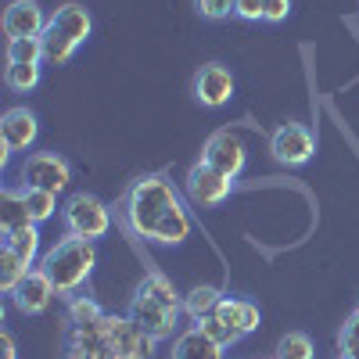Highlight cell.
<instances>
[{"mask_svg":"<svg viewBox=\"0 0 359 359\" xmlns=\"http://www.w3.org/2000/svg\"><path fill=\"white\" fill-rule=\"evenodd\" d=\"M47 18L50 15H43V8L36 4V0H11V4L4 8V33H8V40L43 36Z\"/></svg>","mask_w":359,"mask_h":359,"instance_id":"obj_13","label":"cell"},{"mask_svg":"<svg viewBox=\"0 0 359 359\" xmlns=\"http://www.w3.org/2000/svg\"><path fill=\"white\" fill-rule=\"evenodd\" d=\"M223 291L219 287H212V284H198V287H191L187 294H184V313L194 320V323H201L205 316H212L216 309H219V302H223Z\"/></svg>","mask_w":359,"mask_h":359,"instance_id":"obj_18","label":"cell"},{"mask_svg":"<svg viewBox=\"0 0 359 359\" xmlns=\"http://www.w3.org/2000/svg\"><path fill=\"white\" fill-rule=\"evenodd\" d=\"M237 187V180L223 176L219 169H212L208 162H198L191 172H187V198L198 205V208H212V205H223Z\"/></svg>","mask_w":359,"mask_h":359,"instance_id":"obj_8","label":"cell"},{"mask_svg":"<svg viewBox=\"0 0 359 359\" xmlns=\"http://www.w3.org/2000/svg\"><path fill=\"white\" fill-rule=\"evenodd\" d=\"M22 194H25V208H29V216H33V223L54 219V212H57V194L36 191V187H22Z\"/></svg>","mask_w":359,"mask_h":359,"instance_id":"obj_22","label":"cell"},{"mask_svg":"<svg viewBox=\"0 0 359 359\" xmlns=\"http://www.w3.org/2000/svg\"><path fill=\"white\" fill-rule=\"evenodd\" d=\"M33 223V216H29V208H25V194L22 187H4L0 191V233H11V230H22Z\"/></svg>","mask_w":359,"mask_h":359,"instance_id":"obj_17","label":"cell"},{"mask_svg":"<svg viewBox=\"0 0 359 359\" xmlns=\"http://www.w3.org/2000/svg\"><path fill=\"white\" fill-rule=\"evenodd\" d=\"M97 316H104V309L94 302V298H86V294H72L69 298V323H90Z\"/></svg>","mask_w":359,"mask_h":359,"instance_id":"obj_26","label":"cell"},{"mask_svg":"<svg viewBox=\"0 0 359 359\" xmlns=\"http://www.w3.org/2000/svg\"><path fill=\"white\" fill-rule=\"evenodd\" d=\"M194 97L205 104V108H223L230 104L233 97V72L219 62H208L198 69L194 76Z\"/></svg>","mask_w":359,"mask_h":359,"instance_id":"obj_12","label":"cell"},{"mask_svg":"<svg viewBox=\"0 0 359 359\" xmlns=\"http://www.w3.org/2000/svg\"><path fill=\"white\" fill-rule=\"evenodd\" d=\"M0 245L11 248L25 266H36V259H40V223H29V226H22V230L4 233V241H0Z\"/></svg>","mask_w":359,"mask_h":359,"instance_id":"obj_19","label":"cell"},{"mask_svg":"<svg viewBox=\"0 0 359 359\" xmlns=\"http://www.w3.org/2000/svg\"><path fill=\"white\" fill-rule=\"evenodd\" d=\"M43 40L29 36V40H8V65H43Z\"/></svg>","mask_w":359,"mask_h":359,"instance_id":"obj_20","label":"cell"},{"mask_svg":"<svg viewBox=\"0 0 359 359\" xmlns=\"http://www.w3.org/2000/svg\"><path fill=\"white\" fill-rule=\"evenodd\" d=\"M29 269H33V266H25L11 248H4V245H0V291H4V294H11L18 284H22V277L29 273Z\"/></svg>","mask_w":359,"mask_h":359,"instance_id":"obj_21","label":"cell"},{"mask_svg":"<svg viewBox=\"0 0 359 359\" xmlns=\"http://www.w3.org/2000/svg\"><path fill=\"white\" fill-rule=\"evenodd\" d=\"M0 348H4V352H0V359H15V338L8 331L0 334Z\"/></svg>","mask_w":359,"mask_h":359,"instance_id":"obj_32","label":"cell"},{"mask_svg":"<svg viewBox=\"0 0 359 359\" xmlns=\"http://www.w3.org/2000/svg\"><path fill=\"white\" fill-rule=\"evenodd\" d=\"M212 316H219L223 323H230L241 338H248V334L255 331V327H259V320H262L255 302H248V298H230V294L219 302V309H216Z\"/></svg>","mask_w":359,"mask_h":359,"instance_id":"obj_16","label":"cell"},{"mask_svg":"<svg viewBox=\"0 0 359 359\" xmlns=\"http://www.w3.org/2000/svg\"><path fill=\"white\" fill-rule=\"evenodd\" d=\"M54 284H50V277L43 273L40 266H33L29 273L22 277V284L8 294L11 298V306L22 313V316H40V313H47L50 309V302H54Z\"/></svg>","mask_w":359,"mask_h":359,"instance_id":"obj_11","label":"cell"},{"mask_svg":"<svg viewBox=\"0 0 359 359\" xmlns=\"http://www.w3.org/2000/svg\"><path fill=\"white\" fill-rule=\"evenodd\" d=\"M155 338H147L130 316L104 313L90 323H69V341L65 352H115L126 359H151Z\"/></svg>","mask_w":359,"mask_h":359,"instance_id":"obj_2","label":"cell"},{"mask_svg":"<svg viewBox=\"0 0 359 359\" xmlns=\"http://www.w3.org/2000/svg\"><path fill=\"white\" fill-rule=\"evenodd\" d=\"M40 137V123L36 115L29 108H8L4 118H0V144L8 147V151H29V147L36 144Z\"/></svg>","mask_w":359,"mask_h":359,"instance_id":"obj_14","label":"cell"},{"mask_svg":"<svg viewBox=\"0 0 359 359\" xmlns=\"http://www.w3.org/2000/svg\"><path fill=\"white\" fill-rule=\"evenodd\" d=\"M262 11H266V0H237L233 8V15L245 22H262Z\"/></svg>","mask_w":359,"mask_h":359,"instance_id":"obj_29","label":"cell"},{"mask_svg":"<svg viewBox=\"0 0 359 359\" xmlns=\"http://www.w3.org/2000/svg\"><path fill=\"white\" fill-rule=\"evenodd\" d=\"M201 162H208L212 169H219L223 176L237 180V176L245 172L248 151H245V144H241V137H237V133H230V130H219V133H212V137H208L205 151H201Z\"/></svg>","mask_w":359,"mask_h":359,"instance_id":"obj_10","label":"cell"},{"mask_svg":"<svg viewBox=\"0 0 359 359\" xmlns=\"http://www.w3.org/2000/svg\"><path fill=\"white\" fill-rule=\"evenodd\" d=\"M338 348H341L345 359H359V309L345 320L341 334H338Z\"/></svg>","mask_w":359,"mask_h":359,"instance_id":"obj_27","label":"cell"},{"mask_svg":"<svg viewBox=\"0 0 359 359\" xmlns=\"http://www.w3.org/2000/svg\"><path fill=\"white\" fill-rule=\"evenodd\" d=\"M273 359H277V355H273Z\"/></svg>","mask_w":359,"mask_h":359,"instance_id":"obj_33","label":"cell"},{"mask_svg":"<svg viewBox=\"0 0 359 359\" xmlns=\"http://www.w3.org/2000/svg\"><path fill=\"white\" fill-rule=\"evenodd\" d=\"M287 15H291V0H266L262 22H284Z\"/></svg>","mask_w":359,"mask_h":359,"instance_id":"obj_30","label":"cell"},{"mask_svg":"<svg viewBox=\"0 0 359 359\" xmlns=\"http://www.w3.org/2000/svg\"><path fill=\"white\" fill-rule=\"evenodd\" d=\"M194 8H198V15L208 18V22H223V18L233 15L237 0H194Z\"/></svg>","mask_w":359,"mask_h":359,"instance_id":"obj_28","label":"cell"},{"mask_svg":"<svg viewBox=\"0 0 359 359\" xmlns=\"http://www.w3.org/2000/svg\"><path fill=\"white\" fill-rule=\"evenodd\" d=\"M180 313H184V309H172V306L158 302V298L144 294L140 287H137L133 302H130V309H126V316L140 327V331H144L147 338H155V341H165V338H172V334H176V327H180Z\"/></svg>","mask_w":359,"mask_h":359,"instance_id":"obj_6","label":"cell"},{"mask_svg":"<svg viewBox=\"0 0 359 359\" xmlns=\"http://www.w3.org/2000/svg\"><path fill=\"white\" fill-rule=\"evenodd\" d=\"M69 184H72V165L57 151H33V155H25V162H22V187L62 194Z\"/></svg>","mask_w":359,"mask_h":359,"instance_id":"obj_7","label":"cell"},{"mask_svg":"<svg viewBox=\"0 0 359 359\" xmlns=\"http://www.w3.org/2000/svg\"><path fill=\"white\" fill-rule=\"evenodd\" d=\"M223 352H226V348L216 345V341L194 323V327H187V331H180V334L172 338L169 359H223Z\"/></svg>","mask_w":359,"mask_h":359,"instance_id":"obj_15","label":"cell"},{"mask_svg":"<svg viewBox=\"0 0 359 359\" xmlns=\"http://www.w3.org/2000/svg\"><path fill=\"white\" fill-rule=\"evenodd\" d=\"M62 219H65V230L69 237H83V241H101V237L111 230V212L108 205L94 194H72L62 208Z\"/></svg>","mask_w":359,"mask_h":359,"instance_id":"obj_5","label":"cell"},{"mask_svg":"<svg viewBox=\"0 0 359 359\" xmlns=\"http://www.w3.org/2000/svg\"><path fill=\"white\" fill-rule=\"evenodd\" d=\"M341 359H345V355H341Z\"/></svg>","mask_w":359,"mask_h":359,"instance_id":"obj_34","label":"cell"},{"mask_svg":"<svg viewBox=\"0 0 359 359\" xmlns=\"http://www.w3.org/2000/svg\"><path fill=\"white\" fill-rule=\"evenodd\" d=\"M277 359H316V348H313V338L302 334V331H291L280 338L277 345Z\"/></svg>","mask_w":359,"mask_h":359,"instance_id":"obj_23","label":"cell"},{"mask_svg":"<svg viewBox=\"0 0 359 359\" xmlns=\"http://www.w3.org/2000/svg\"><path fill=\"white\" fill-rule=\"evenodd\" d=\"M97 266V241H83V237H62L54 248L43 252L40 269L50 277L54 291L72 298Z\"/></svg>","mask_w":359,"mask_h":359,"instance_id":"obj_3","label":"cell"},{"mask_svg":"<svg viewBox=\"0 0 359 359\" xmlns=\"http://www.w3.org/2000/svg\"><path fill=\"white\" fill-rule=\"evenodd\" d=\"M65 359H126L115 352H65Z\"/></svg>","mask_w":359,"mask_h":359,"instance_id":"obj_31","label":"cell"},{"mask_svg":"<svg viewBox=\"0 0 359 359\" xmlns=\"http://www.w3.org/2000/svg\"><path fill=\"white\" fill-rule=\"evenodd\" d=\"M198 327H201V331H205L208 338H212L216 345H223V348H230V345H237V341H241V334H237L230 323H223L219 316H205Z\"/></svg>","mask_w":359,"mask_h":359,"instance_id":"obj_25","label":"cell"},{"mask_svg":"<svg viewBox=\"0 0 359 359\" xmlns=\"http://www.w3.org/2000/svg\"><path fill=\"white\" fill-rule=\"evenodd\" d=\"M94 33V18L83 4H62L50 18H47V29H43V57L47 65H65L72 62V54L90 40Z\"/></svg>","mask_w":359,"mask_h":359,"instance_id":"obj_4","label":"cell"},{"mask_svg":"<svg viewBox=\"0 0 359 359\" xmlns=\"http://www.w3.org/2000/svg\"><path fill=\"white\" fill-rule=\"evenodd\" d=\"M269 151L280 165H306L316 155V137L302 123H284L269 137Z\"/></svg>","mask_w":359,"mask_h":359,"instance_id":"obj_9","label":"cell"},{"mask_svg":"<svg viewBox=\"0 0 359 359\" xmlns=\"http://www.w3.org/2000/svg\"><path fill=\"white\" fill-rule=\"evenodd\" d=\"M40 69H43V65H8V69H4L8 90H15V94H29V90L40 83Z\"/></svg>","mask_w":359,"mask_h":359,"instance_id":"obj_24","label":"cell"},{"mask_svg":"<svg viewBox=\"0 0 359 359\" xmlns=\"http://www.w3.org/2000/svg\"><path fill=\"white\" fill-rule=\"evenodd\" d=\"M123 219L140 241L151 245H184L194 230V219L180 201L176 187L158 172L130 184L123 198Z\"/></svg>","mask_w":359,"mask_h":359,"instance_id":"obj_1","label":"cell"}]
</instances>
